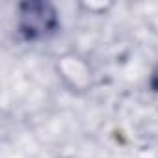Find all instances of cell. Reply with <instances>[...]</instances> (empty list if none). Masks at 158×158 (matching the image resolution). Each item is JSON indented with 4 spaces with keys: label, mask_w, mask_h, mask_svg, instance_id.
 Returning a JSON list of instances; mask_svg holds the SVG:
<instances>
[{
    "label": "cell",
    "mask_w": 158,
    "mask_h": 158,
    "mask_svg": "<svg viewBox=\"0 0 158 158\" xmlns=\"http://www.w3.org/2000/svg\"><path fill=\"white\" fill-rule=\"evenodd\" d=\"M58 13L48 2H24L19 6V32L26 41H41L56 34Z\"/></svg>",
    "instance_id": "cell-1"
},
{
    "label": "cell",
    "mask_w": 158,
    "mask_h": 158,
    "mask_svg": "<svg viewBox=\"0 0 158 158\" xmlns=\"http://www.w3.org/2000/svg\"><path fill=\"white\" fill-rule=\"evenodd\" d=\"M151 89H152L154 93H158V67L154 69V73H152V76H151Z\"/></svg>",
    "instance_id": "cell-2"
}]
</instances>
